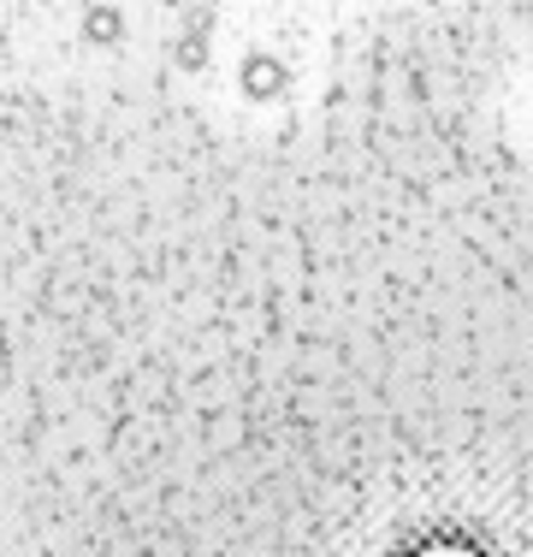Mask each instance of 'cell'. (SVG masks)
Segmentation results:
<instances>
[{
    "instance_id": "cell-1",
    "label": "cell",
    "mask_w": 533,
    "mask_h": 557,
    "mask_svg": "<svg viewBox=\"0 0 533 557\" xmlns=\"http://www.w3.org/2000/svg\"><path fill=\"white\" fill-rule=\"evenodd\" d=\"M244 89H249L256 101H273L278 89H285V65L266 60V54H249V60H244Z\"/></svg>"
},
{
    "instance_id": "cell-2",
    "label": "cell",
    "mask_w": 533,
    "mask_h": 557,
    "mask_svg": "<svg viewBox=\"0 0 533 557\" xmlns=\"http://www.w3.org/2000/svg\"><path fill=\"white\" fill-rule=\"evenodd\" d=\"M84 42H96V48L125 42V12L119 7H89L84 12Z\"/></svg>"
},
{
    "instance_id": "cell-3",
    "label": "cell",
    "mask_w": 533,
    "mask_h": 557,
    "mask_svg": "<svg viewBox=\"0 0 533 557\" xmlns=\"http://www.w3.org/2000/svg\"><path fill=\"white\" fill-rule=\"evenodd\" d=\"M178 65H184V72H196V65H208V48H202V36H184V42H178Z\"/></svg>"
},
{
    "instance_id": "cell-4",
    "label": "cell",
    "mask_w": 533,
    "mask_h": 557,
    "mask_svg": "<svg viewBox=\"0 0 533 557\" xmlns=\"http://www.w3.org/2000/svg\"><path fill=\"white\" fill-rule=\"evenodd\" d=\"M172 7H184V0H172Z\"/></svg>"
}]
</instances>
